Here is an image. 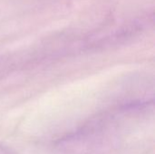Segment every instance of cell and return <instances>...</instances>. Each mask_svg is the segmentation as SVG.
<instances>
[{"mask_svg":"<svg viewBox=\"0 0 155 154\" xmlns=\"http://www.w3.org/2000/svg\"><path fill=\"white\" fill-rule=\"evenodd\" d=\"M0 154H18L15 150L8 146L0 145Z\"/></svg>","mask_w":155,"mask_h":154,"instance_id":"obj_1","label":"cell"}]
</instances>
